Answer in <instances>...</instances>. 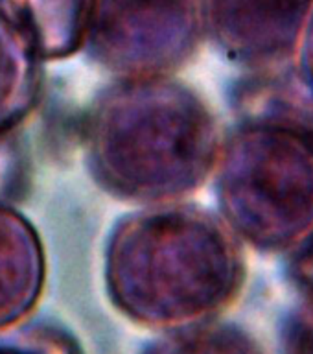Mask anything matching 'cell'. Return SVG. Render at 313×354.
<instances>
[{
	"instance_id": "1",
	"label": "cell",
	"mask_w": 313,
	"mask_h": 354,
	"mask_svg": "<svg viewBox=\"0 0 313 354\" xmlns=\"http://www.w3.org/2000/svg\"><path fill=\"white\" fill-rule=\"evenodd\" d=\"M107 292L129 319L182 328L238 297L245 260L225 221L193 205H155L122 220L105 260Z\"/></svg>"
},
{
	"instance_id": "2",
	"label": "cell",
	"mask_w": 313,
	"mask_h": 354,
	"mask_svg": "<svg viewBox=\"0 0 313 354\" xmlns=\"http://www.w3.org/2000/svg\"><path fill=\"white\" fill-rule=\"evenodd\" d=\"M85 135L94 179L142 203H171L198 190L221 148L207 104L166 76L109 87L94 102Z\"/></svg>"
},
{
	"instance_id": "3",
	"label": "cell",
	"mask_w": 313,
	"mask_h": 354,
	"mask_svg": "<svg viewBox=\"0 0 313 354\" xmlns=\"http://www.w3.org/2000/svg\"><path fill=\"white\" fill-rule=\"evenodd\" d=\"M216 170L223 221L254 249L290 253L313 231V137L238 122Z\"/></svg>"
},
{
	"instance_id": "4",
	"label": "cell",
	"mask_w": 313,
	"mask_h": 354,
	"mask_svg": "<svg viewBox=\"0 0 313 354\" xmlns=\"http://www.w3.org/2000/svg\"><path fill=\"white\" fill-rule=\"evenodd\" d=\"M201 0H96L88 54L122 80L168 76L201 41Z\"/></svg>"
},
{
	"instance_id": "5",
	"label": "cell",
	"mask_w": 313,
	"mask_h": 354,
	"mask_svg": "<svg viewBox=\"0 0 313 354\" xmlns=\"http://www.w3.org/2000/svg\"><path fill=\"white\" fill-rule=\"evenodd\" d=\"M312 11L313 0H201L205 32L249 71L290 63Z\"/></svg>"
},
{
	"instance_id": "6",
	"label": "cell",
	"mask_w": 313,
	"mask_h": 354,
	"mask_svg": "<svg viewBox=\"0 0 313 354\" xmlns=\"http://www.w3.org/2000/svg\"><path fill=\"white\" fill-rule=\"evenodd\" d=\"M238 122L282 127L313 137V85L297 66L281 65L253 74L232 93Z\"/></svg>"
},
{
	"instance_id": "7",
	"label": "cell",
	"mask_w": 313,
	"mask_h": 354,
	"mask_svg": "<svg viewBox=\"0 0 313 354\" xmlns=\"http://www.w3.org/2000/svg\"><path fill=\"white\" fill-rule=\"evenodd\" d=\"M44 251L17 210L0 205V328L19 323L41 297Z\"/></svg>"
},
{
	"instance_id": "8",
	"label": "cell",
	"mask_w": 313,
	"mask_h": 354,
	"mask_svg": "<svg viewBox=\"0 0 313 354\" xmlns=\"http://www.w3.org/2000/svg\"><path fill=\"white\" fill-rule=\"evenodd\" d=\"M41 54L19 17L0 0V138L26 120L41 91Z\"/></svg>"
},
{
	"instance_id": "9",
	"label": "cell",
	"mask_w": 313,
	"mask_h": 354,
	"mask_svg": "<svg viewBox=\"0 0 313 354\" xmlns=\"http://www.w3.org/2000/svg\"><path fill=\"white\" fill-rule=\"evenodd\" d=\"M43 59L68 57L85 46L96 0H6Z\"/></svg>"
},
{
	"instance_id": "10",
	"label": "cell",
	"mask_w": 313,
	"mask_h": 354,
	"mask_svg": "<svg viewBox=\"0 0 313 354\" xmlns=\"http://www.w3.org/2000/svg\"><path fill=\"white\" fill-rule=\"evenodd\" d=\"M142 354H265L258 342L232 323L203 321L173 328Z\"/></svg>"
},
{
	"instance_id": "11",
	"label": "cell",
	"mask_w": 313,
	"mask_h": 354,
	"mask_svg": "<svg viewBox=\"0 0 313 354\" xmlns=\"http://www.w3.org/2000/svg\"><path fill=\"white\" fill-rule=\"evenodd\" d=\"M0 354H82L74 337L59 326L30 323L0 328Z\"/></svg>"
},
{
	"instance_id": "12",
	"label": "cell",
	"mask_w": 313,
	"mask_h": 354,
	"mask_svg": "<svg viewBox=\"0 0 313 354\" xmlns=\"http://www.w3.org/2000/svg\"><path fill=\"white\" fill-rule=\"evenodd\" d=\"M278 354H313V297H304L282 321Z\"/></svg>"
},
{
	"instance_id": "13",
	"label": "cell",
	"mask_w": 313,
	"mask_h": 354,
	"mask_svg": "<svg viewBox=\"0 0 313 354\" xmlns=\"http://www.w3.org/2000/svg\"><path fill=\"white\" fill-rule=\"evenodd\" d=\"M287 277L304 297H313V231L290 251Z\"/></svg>"
},
{
	"instance_id": "14",
	"label": "cell",
	"mask_w": 313,
	"mask_h": 354,
	"mask_svg": "<svg viewBox=\"0 0 313 354\" xmlns=\"http://www.w3.org/2000/svg\"><path fill=\"white\" fill-rule=\"evenodd\" d=\"M298 52H301V66L298 68L313 85V11L308 22H306V28H304Z\"/></svg>"
}]
</instances>
